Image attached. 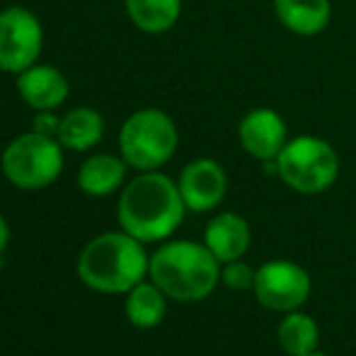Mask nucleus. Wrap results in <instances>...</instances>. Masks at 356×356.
<instances>
[{"label": "nucleus", "mask_w": 356, "mask_h": 356, "mask_svg": "<svg viewBox=\"0 0 356 356\" xmlns=\"http://www.w3.org/2000/svg\"><path fill=\"white\" fill-rule=\"evenodd\" d=\"M177 124L163 109H138L119 129V155L138 172L160 170L177 153Z\"/></svg>", "instance_id": "5"}, {"label": "nucleus", "mask_w": 356, "mask_h": 356, "mask_svg": "<svg viewBox=\"0 0 356 356\" xmlns=\"http://www.w3.org/2000/svg\"><path fill=\"white\" fill-rule=\"evenodd\" d=\"M17 92L24 99L27 107L34 112H54L58 109L71 95V83L58 68L47 66V63H34L17 73Z\"/></svg>", "instance_id": "11"}, {"label": "nucleus", "mask_w": 356, "mask_h": 356, "mask_svg": "<svg viewBox=\"0 0 356 356\" xmlns=\"http://www.w3.org/2000/svg\"><path fill=\"white\" fill-rule=\"evenodd\" d=\"M124 313H127L129 323L138 330H153L165 320L168 313V296L158 289L153 282L136 284L127 293V303H124Z\"/></svg>", "instance_id": "16"}, {"label": "nucleus", "mask_w": 356, "mask_h": 356, "mask_svg": "<svg viewBox=\"0 0 356 356\" xmlns=\"http://www.w3.org/2000/svg\"><path fill=\"white\" fill-rule=\"evenodd\" d=\"M0 168L10 184L24 192L47 189L63 172V145L37 131L19 134L3 150Z\"/></svg>", "instance_id": "6"}, {"label": "nucleus", "mask_w": 356, "mask_h": 356, "mask_svg": "<svg viewBox=\"0 0 356 356\" xmlns=\"http://www.w3.org/2000/svg\"><path fill=\"white\" fill-rule=\"evenodd\" d=\"M310 274L291 259H269L254 274L252 293L267 310L291 313L310 296Z\"/></svg>", "instance_id": "8"}, {"label": "nucleus", "mask_w": 356, "mask_h": 356, "mask_svg": "<svg viewBox=\"0 0 356 356\" xmlns=\"http://www.w3.org/2000/svg\"><path fill=\"white\" fill-rule=\"evenodd\" d=\"M238 141L250 158L259 163H274L289 143V127L277 109H250L238 124Z\"/></svg>", "instance_id": "10"}, {"label": "nucleus", "mask_w": 356, "mask_h": 356, "mask_svg": "<svg viewBox=\"0 0 356 356\" xmlns=\"http://www.w3.org/2000/svg\"><path fill=\"white\" fill-rule=\"evenodd\" d=\"M8 243H10V225H8V220H5V216L0 213V254L5 252Z\"/></svg>", "instance_id": "21"}, {"label": "nucleus", "mask_w": 356, "mask_h": 356, "mask_svg": "<svg viewBox=\"0 0 356 356\" xmlns=\"http://www.w3.org/2000/svg\"><path fill=\"white\" fill-rule=\"evenodd\" d=\"M218 259L204 243L172 240L150 254V282L179 303L204 300L220 282Z\"/></svg>", "instance_id": "3"}, {"label": "nucleus", "mask_w": 356, "mask_h": 356, "mask_svg": "<svg viewBox=\"0 0 356 356\" xmlns=\"http://www.w3.org/2000/svg\"><path fill=\"white\" fill-rule=\"evenodd\" d=\"M279 179L289 189L305 197L323 194L339 177V155L334 145L313 134L289 138L279 158L274 160Z\"/></svg>", "instance_id": "4"}, {"label": "nucleus", "mask_w": 356, "mask_h": 356, "mask_svg": "<svg viewBox=\"0 0 356 356\" xmlns=\"http://www.w3.org/2000/svg\"><path fill=\"white\" fill-rule=\"evenodd\" d=\"M277 339L289 356H303L318 349L320 327L310 315L300 313V310H291V313L284 315L282 323H279Z\"/></svg>", "instance_id": "18"}, {"label": "nucleus", "mask_w": 356, "mask_h": 356, "mask_svg": "<svg viewBox=\"0 0 356 356\" xmlns=\"http://www.w3.org/2000/svg\"><path fill=\"white\" fill-rule=\"evenodd\" d=\"M187 204L179 187L168 175L150 170L134 177L122 189L117 204V216L122 230L141 243L168 240L182 225Z\"/></svg>", "instance_id": "1"}, {"label": "nucleus", "mask_w": 356, "mask_h": 356, "mask_svg": "<svg viewBox=\"0 0 356 356\" xmlns=\"http://www.w3.org/2000/svg\"><path fill=\"white\" fill-rule=\"evenodd\" d=\"M58 124H61V117H56L54 112H37V117H34V122H32V131L56 138Z\"/></svg>", "instance_id": "20"}, {"label": "nucleus", "mask_w": 356, "mask_h": 356, "mask_svg": "<svg viewBox=\"0 0 356 356\" xmlns=\"http://www.w3.org/2000/svg\"><path fill=\"white\" fill-rule=\"evenodd\" d=\"M104 136V119L92 107H75L66 112L58 124V143L75 153L92 150Z\"/></svg>", "instance_id": "15"}, {"label": "nucleus", "mask_w": 356, "mask_h": 356, "mask_svg": "<svg viewBox=\"0 0 356 356\" xmlns=\"http://www.w3.org/2000/svg\"><path fill=\"white\" fill-rule=\"evenodd\" d=\"M254 274L257 269H252L243 259H235V262H225V267L220 269V282L230 291H252Z\"/></svg>", "instance_id": "19"}, {"label": "nucleus", "mask_w": 356, "mask_h": 356, "mask_svg": "<svg viewBox=\"0 0 356 356\" xmlns=\"http://www.w3.org/2000/svg\"><path fill=\"white\" fill-rule=\"evenodd\" d=\"M179 194H182L187 211L207 213L213 211L228 192V175L223 165L213 158H197L187 163L177 179Z\"/></svg>", "instance_id": "9"}, {"label": "nucleus", "mask_w": 356, "mask_h": 356, "mask_svg": "<svg viewBox=\"0 0 356 356\" xmlns=\"http://www.w3.org/2000/svg\"><path fill=\"white\" fill-rule=\"evenodd\" d=\"M143 245L127 230L92 238L78 257L80 282L99 293H129L150 269V257Z\"/></svg>", "instance_id": "2"}, {"label": "nucleus", "mask_w": 356, "mask_h": 356, "mask_svg": "<svg viewBox=\"0 0 356 356\" xmlns=\"http://www.w3.org/2000/svg\"><path fill=\"white\" fill-rule=\"evenodd\" d=\"M129 172V163L122 155L95 153L78 170V187L88 197H109L119 187H124Z\"/></svg>", "instance_id": "14"}, {"label": "nucleus", "mask_w": 356, "mask_h": 356, "mask_svg": "<svg viewBox=\"0 0 356 356\" xmlns=\"http://www.w3.org/2000/svg\"><path fill=\"white\" fill-rule=\"evenodd\" d=\"M129 19L145 34L170 32L179 22L182 0H124Z\"/></svg>", "instance_id": "17"}, {"label": "nucleus", "mask_w": 356, "mask_h": 356, "mask_svg": "<svg viewBox=\"0 0 356 356\" xmlns=\"http://www.w3.org/2000/svg\"><path fill=\"white\" fill-rule=\"evenodd\" d=\"M250 240H252V233H250L248 220L233 211L213 216L204 230V245L211 250L220 264L243 259L250 248Z\"/></svg>", "instance_id": "12"}, {"label": "nucleus", "mask_w": 356, "mask_h": 356, "mask_svg": "<svg viewBox=\"0 0 356 356\" xmlns=\"http://www.w3.org/2000/svg\"><path fill=\"white\" fill-rule=\"evenodd\" d=\"M44 49V29L39 17L22 5L0 10V71L22 73L34 66Z\"/></svg>", "instance_id": "7"}, {"label": "nucleus", "mask_w": 356, "mask_h": 356, "mask_svg": "<svg viewBox=\"0 0 356 356\" xmlns=\"http://www.w3.org/2000/svg\"><path fill=\"white\" fill-rule=\"evenodd\" d=\"M303 356H327V354H323V352H318V349H315V352H310V354H303Z\"/></svg>", "instance_id": "22"}, {"label": "nucleus", "mask_w": 356, "mask_h": 356, "mask_svg": "<svg viewBox=\"0 0 356 356\" xmlns=\"http://www.w3.org/2000/svg\"><path fill=\"white\" fill-rule=\"evenodd\" d=\"M274 15L296 37H318L332 22L330 0H272Z\"/></svg>", "instance_id": "13"}]
</instances>
